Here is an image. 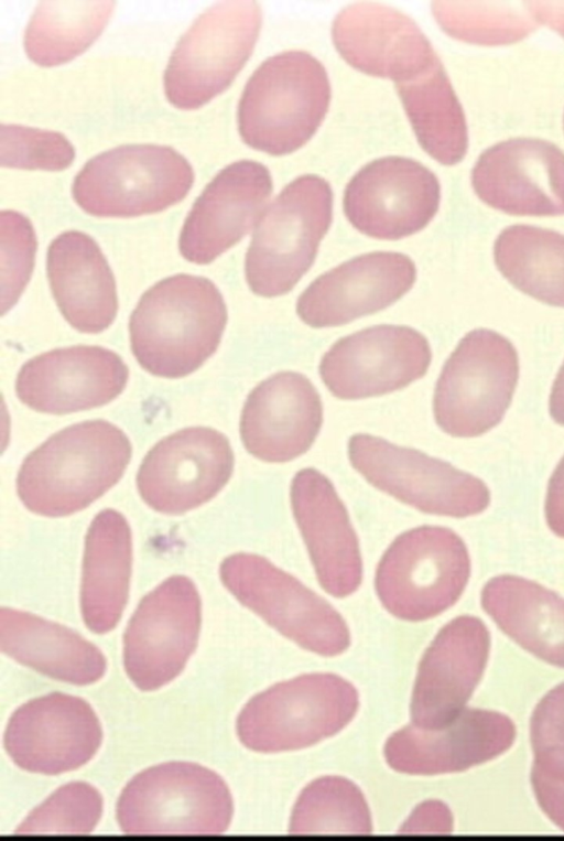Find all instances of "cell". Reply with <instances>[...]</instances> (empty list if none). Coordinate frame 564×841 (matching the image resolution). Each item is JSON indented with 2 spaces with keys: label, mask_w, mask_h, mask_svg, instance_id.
Segmentation results:
<instances>
[{
  "label": "cell",
  "mask_w": 564,
  "mask_h": 841,
  "mask_svg": "<svg viewBox=\"0 0 564 841\" xmlns=\"http://www.w3.org/2000/svg\"><path fill=\"white\" fill-rule=\"evenodd\" d=\"M260 26L254 1H220L206 9L169 58L163 85L170 104L193 110L223 93L249 58Z\"/></svg>",
  "instance_id": "cell-9"
},
{
  "label": "cell",
  "mask_w": 564,
  "mask_h": 841,
  "mask_svg": "<svg viewBox=\"0 0 564 841\" xmlns=\"http://www.w3.org/2000/svg\"><path fill=\"white\" fill-rule=\"evenodd\" d=\"M441 187L420 162L386 157L362 166L344 193V213L361 234L395 240L423 229L438 209Z\"/></svg>",
  "instance_id": "cell-16"
},
{
  "label": "cell",
  "mask_w": 564,
  "mask_h": 841,
  "mask_svg": "<svg viewBox=\"0 0 564 841\" xmlns=\"http://www.w3.org/2000/svg\"><path fill=\"white\" fill-rule=\"evenodd\" d=\"M489 650L490 634L479 618L462 615L447 623L419 665L412 724L436 730L455 720L481 679Z\"/></svg>",
  "instance_id": "cell-19"
},
{
  "label": "cell",
  "mask_w": 564,
  "mask_h": 841,
  "mask_svg": "<svg viewBox=\"0 0 564 841\" xmlns=\"http://www.w3.org/2000/svg\"><path fill=\"white\" fill-rule=\"evenodd\" d=\"M0 649L23 666L76 686L91 684L107 670L101 650L75 630L11 607L0 608Z\"/></svg>",
  "instance_id": "cell-28"
},
{
  "label": "cell",
  "mask_w": 564,
  "mask_h": 841,
  "mask_svg": "<svg viewBox=\"0 0 564 841\" xmlns=\"http://www.w3.org/2000/svg\"><path fill=\"white\" fill-rule=\"evenodd\" d=\"M333 192L317 175H302L285 186L262 212L246 254L250 290L273 298L290 292L307 272L327 233Z\"/></svg>",
  "instance_id": "cell-4"
},
{
  "label": "cell",
  "mask_w": 564,
  "mask_h": 841,
  "mask_svg": "<svg viewBox=\"0 0 564 841\" xmlns=\"http://www.w3.org/2000/svg\"><path fill=\"white\" fill-rule=\"evenodd\" d=\"M432 360L426 337L403 325H376L338 339L323 355L319 375L344 400L386 395L423 377Z\"/></svg>",
  "instance_id": "cell-15"
},
{
  "label": "cell",
  "mask_w": 564,
  "mask_h": 841,
  "mask_svg": "<svg viewBox=\"0 0 564 841\" xmlns=\"http://www.w3.org/2000/svg\"><path fill=\"white\" fill-rule=\"evenodd\" d=\"M518 377V353L508 338L487 328L470 331L437 379L433 398L437 425L456 438L489 431L509 408Z\"/></svg>",
  "instance_id": "cell-10"
},
{
  "label": "cell",
  "mask_w": 564,
  "mask_h": 841,
  "mask_svg": "<svg viewBox=\"0 0 564 841\" xmlns=\"http://www.w3.org/2000/svg\"><path fill=\"white\" fill-rule=\"evenodd\" d=\"M452 829L453 817L447 806L437 800H430L414 809L409 819L403 823L400 832L446 834Z\"/></svg>",
  "instance_id": "cell-40"
},
{
  "label": "cell",
  "mask_w": 564,
  "mask_h": 841,
  "mask_svg": "<svg viewBox=\"0 0 564 841\" xmlns=\"http://www.w3.org/2000/svg\"><path fill=\"white\" fill-rule=\"evenodd\" d=\"M202 602L193 581L172 575L149 592L132 614L123 635L127 676L142 691L174 680L195 651Z\"/></svg>",
  "instance_id": "cell-13"
},
{
  "label": "cell",
  "mask_w": 564,
  "mask_h": 841,
  "mask_svg": "<svg viewBox=\"0 0 564 841\" xmlns=\"http://www.w3.org/2000/svg\"><path fill=\"white\" fill-rule=\"evenodd\" d=\"M323 422L319 393L307 377L280 371L248 395L240 417L246 450L264 462L283 463L304 454Z\"/></svg>",
  "instance_id": "cell-25"
},
{
  "label": "cell",
  "mask_w": 564,
  "mask_h": 841,
  "mask_svg": "<svg viewBox=\"0 0 564 841\" xmlns=\"http://www.w3.org/2000/svg\"><path fill=\"white\" fill-rule=\"evenodd\" d=\"M219 575L242 605L302 648L326 657L348 648L350 635L341 615L268 559L234 553L221 562Z\"/></svg>",
  "instance_id": "cell-11"
},
{
  "label": "cell",
  "mask_w": 564,
  "mask_h": 841,
  "mask_svg": "<svg viewBox=\"0 0 564 841\" xmlns=\"http://www.w3.org/2000/svg\"><path fill=\"white\" fill-rule=\"evenodd\" d=\"M291 506L316 578L330 595L352 594L362 579L357 535L332 482L315 468L299 471L291 483Z\"/></svg>",
  "instance_id": "cell-26"
},
{
  "label": "cell",
  "mask_w": 564,
  "mask_h": 841,
  "mask_svg": "<svg viewBox=\"0 0 564 841\" xmlns=\"http://www.w3.org/2000/svg\"><path fill=\"white\" fill-rule=\"evenodd\" d=\"M232 468L228 439L215 429L193 427L165 436L148 452L137 487L155 511L181 515L214 498Z\"/></svg>",
  "instance_id": "cell-14"
},
{
  "label": "cell",
  "mask_w": 564,
  "mask_h": 841,
  "mask_svg": "<svg viewBox=\"0 0 564 841\" xmlns=\"http://www.w3.org/2000/svg\"><path fill=\"white\" fill-rule=\"evenodd\" d=\"M356 688L333 673H308L256 694L240 711L239 741L259 753L301 750L333 736L355 716Z\"/></svg>",
  "instance_id": "cell-6"
},
{
  "label": "cell",
  "mask_w": 564,
  "mask_h": 841,
  "mask_svg": "<svg viewBox=\"0 0 564 841\" xmlns=\"http://www.w3.org/2000/svg\"><path fill=\"white\" fill-rule=\"evenodd\" d=\"M2 314L13 306L31 277L36 236L31 222L12 209L1 211Z\"/></svg>",
  "instance_id": "cell-38"
},
{
  "label": "cell",
  "mask_w": 564,
  "mask_h": 841,
  "mask_svg": "<svg viewBox=\"0 0 564 841\" xmlns=\"http://www.w3.org/2000/svg\"><path fill=\"white\" fill-rule=\"evenodd\" d=\"M131 453L129 438L108 421L69 425L24 459L17 477L18 496L41 516L75 514L121 478Z\"/></svg>",
  "instance_id": "cell-2"
},
{
  "label": "cell",
  "mask_w": 564,
  "mask_h": 841,
  "mask_svg": "<svg viewBox=\"0 0 564 841\" xmlns=\"http://www.w3.org/2000/svg\"><path fill=\"white\" fill-rule=\"evenodd\" d=\"M516 727L505 714L464 709L444 727L424 730L415 725L394 732L383 753L388 765L410 775L456 773L488 762L512 745Z\"/></svg>",
  "instance_id": "cell-23"
},
{
  "label": "cell",
  "mask_w": 564,
  "mask_h": 841,
  "mask_svg": "<svg viewBox=\"0 0 564 841\" xmlns=\"http://www.w3.org/2000/svg\"><path fill=\"white\" fill-rule=\"evenodd\" d=\"M470 575L463 539L440 526L398 536L382 554L375 576L377 595L393 616L421 622L454 605Z\"/></svg>",
  "instance_id": "cell-7"
},
{
  "label": "cell",
  "mask_w": 564,
  "mask_h": 841,
  "mask_svg": "<svg viewBox=\"0 0 564 841\" xmlns=\"http://www.w3.org/2000/svg\"><path fill=\"white\" fill-rule=\"evenodd\" d=\"M194 171L176 150L159 144H124L101 152L76 174V204L97 217H135L178 203L191 190Z\"/></svg>",
  "instance_id": "cell-8"
},
{
  "label": "cell",
  "mask_w": 564,
  "mask_h": 841,
  "mask_svg": "<svg viewBox=\"0 0 564 841\" xmlns=\"http://www.w3.org/2000/svg\"><path fill=\"white\" fill-rule=\"evenodd\" d=\"M46 270L55 302L75 330L96 334L112 324L118 311L115 277L89 235L67 230L53 239Z\"/></svg>",
  "instance_id": "cell-27"
},
{
  "label": "cell",
  "mask_w": 564,
  "mask_h": 841,
  "mask_svg": "<svg viewBox=\"0 0 564 841\" xmlns=\"http://www.w3.org/2000/svg\"><path fill=\"white\" fill-rule=\"evenodd\" d=\"M295 834H369L372 821L361 790L350 780L325 776L308 784L292 811Z\"/></svg>",
  "instance_id": "cell-34"
},
{
  "label": "cell",
  "mask_w": 564,
  "mask_h": 841,
  "mask_svg": "<svg viewBox=\"0 0 564 841\" xmlns=\"http://www.w3.org/2000/svg\"><path fill=\"white\" fill-rule=\"evenodd\" d=\"M534 755L531 773L564 781V683L538 703L530 723Z\"/></svg>",
  "instance_id": "cell-39"
},
{
  "label": "cell",
  "mask_w": 564,
  "mask_h": 841,
  "mask_svg": "<svg viewBox=\"0 0 564 841\" xmlns=\"http://www.w3.org/2000/svg\"><path fill=\"white\" fill-rule=\"evenodd\" d=\"M102 742V729L82 698L52 692L32 699L10 716L3 745L26 772L58 775L89 762Z\"/></svg>",
  "instance_id": "cell-17"
},
{
  "label": "cell",
  "mask_w": 564,
  "mask_h": 841,
  "mask_svg": "<svg viewBox=\"0 0 564 841\" xmlns=\"http://www.w3.org/2000/svg\"><path fill=\"white\" fill-rule=\"evenodd\" d=\"M129 369L101 346H70L26 362L15 380L18 398L29 408L66 414L107 405L124 389Z\"/></svg>",
  "instance_id": "cell-20"
},
{
  "label": "cell",
  "mask_w": 564,
  "mask_h": 841,
  "mask_svg": "<svg viewBox=\"0 0 564 841\" xmlns=\"http://www.w3.org/2000/svg\"><path fill=\"white\" fill-rule=\"evenodd\" d=\"M549 408L552 419L556 423L564 425V363L553 382Z\"/></svg>",
  "instance_id": "cell-44"
},
{
  "label": "cell",
  "mask_w": 564,
  "mask_h": 841,
  "mask_svg": "<svg viewBox=\"0 0 564 841\" xmlns=\"http://www.w3.org/2000/svg\"><path fill=\"white\" fill-rule=\"evenodd\" d=\"M395 86L421 147L442 164L459 162L467 151V125L441 61Z\"/></svg>",
  "instance_id": "cell-31"
},
{
  "label": "cell",
  "mask_w": 564,
  "mask_h": 841,
  "mask_svg": "<svg viewBox=\"0 0 564 841\" xmlns=\"http://www.w3.org/2000/svg\"><path fill=\"white\" fill-rule=\"evenodd\" d=\"M271 192L270 172L259 162L240 160L220 170L185 218L181 255L197 265L214 261L258 222Z\"/></svg>",
  "instance_id": "cell-22"
},
{
  "label": "cell",
  "mask_w": 564,
  "mask_h": 841,
  "mask_svg": "<svg viewBox=\"0 0 564 841\" xmlns=\"http://www.w3.org/2000/svg\"><path fill=\"white\" fill-rule=\"evenodd\" d=\"M433 14L451 36L479 45H505L518 42L536 28L525 9L506 2L435 1Z\"/></svg>",
  "instance_id": "cell-35"
},
{
  "label": "cell",
  "mask_w": 564,
  "mask_h": 841,
  "mask_svg": "<svg viewBox=\"0 0 564 841\" xmlns=\"http://www.w3.org/2000/svg\"><path fill=\"white\" fill-rule=\"evenodd\" d=\"M416 279L413 260L400 252L355 257L317 277L301 293L296 313L307 325H344L381 311L410 291Z\"/></svg>",
  "instance_id": "cell-21"
},
{
  "label": "cell",
  "mask_w": 564,
  "mask_h": 841,
  "mask_svg": "<svg viewBox=\"0 0 564 841\" xmlns=\"http://www.w3.org/2000/svg\"><path fill=\"white\" fill-rule=\"evenodd\" d=\"M324 66L311 54L288 51L265 60L251 75L238 105V128L251 148L291 153L315 133L329 105Z\"/></svg>",
  "instance_id": "cell-3"
},
{
  "label": "cell",
  "mask_w": 564,
  "mask_h": 841,
  "mask_svg": "<svg viewBox=\"0 0 564 841\" xmlns=\"http://www.w3.org/2000/svg\"><path fill=\"white\" fill-rule=\"evenodd\" d=\"M104 809L102 796L85 781L57 788L18 826L19 834H88L98 824Z\"/></svg>",
  "instance_id": "cell-36"
},
{
  "label": "cell",
  "mask_w": 564,
  "mask_h": 841,
  "mask_svg": "<svg viewBox=\"0 0 564 841\" xmlns=\"http://www.w3.org/2000/svg\"><path fill=\"white\" fill-rule=\"evenodd\" d=\"M332 36L352 67L395 84L417 77L440 61L412 19L379 3L358 2L341 10Z\"/></svg>",
  "instance_id": "cell-24"
},
{
  "label": "cell",
  "mask_w": 564,
  "mask_h": 841,
  "mask_svg": "<svg viewBox=\"0 0 564 841\" xmlns=\"http://www.w3.org/2000/svg\"><path fill=\"white\" fill-rule=\"evenodd\" d=\"M481 606L497 626L538 658L564 668V599L517 575L490 579Z\"/></svg>",
  "instance_id": "cell-30"
},
{
  "label": "cell",
  "mask_w": 564,
  "mask_h": 841,
  "mask_svg": "<svg viewBox=\"0 0 564 841\" xmlns=\"http://www.w3.org/2000/svg\"><path fill=\"white\" fill-rule=\"evenodd\" d=\"M531 784L541 809L564 831V781L531 773Z\"/></svg>",
  "instance_id": "cell-41"
},
{
  "label": "cell",
  "mask_w": 564,
  "mask_h": 841,
  "mask_svg": "<svg viewBox=\"0 0 564 841\" xmlns=\"http://www.w3.org/2000/svg\"><path fill=\"white\" fill-rule=\"evenodd\" d=\"M501 274L523 293L564 308V235L530 225L505 228L494 245Z\"/></svg>",
  "instance_id": "cell-32"
},
{
  "label": "cell",
  "mask_w": 564,
  "mask_h": 841,
  "mask_svg": "<svg viewBox=\"0 0 564 841\" xmlns=\"http://www.w3.org/2000/svg\"><path fill=\"white\" fill-rule=\"evenodd\" d=\"M348 455L371 485L423 513L462 518L490 503L481 479L421 451L358 433L349 439Z\"/></svg>",
  "instance_id": "cell-12"
},
{
  "label": "cell",
  "mask_w": 564,
  "mask_h": 841,
  "mask_svg": "<svg viewBox=\"0 0 564 841\" xmlns=\"http://www.w3.org/2000/svg\"><path fill=\"white\" fill-rule=\"evenodd\" d=\"M113 1H41L25 33L28 57L40 66L64 64L86 51L101 34Z\"/></svg>",
  "instance_id": "cell-33"
},
{
  "label": "cell",
  "mask_w": 564,
  "mask_h": 841,
  "mask_svg": "<svg viewBox=\"0 0 564 841\" xmlns=\"http://www.w3.org/2000/svg\"><path fill=\"white\" fill-rule=\"evenodd\" d=\"M226 323V303L209 279L172 276L147 290L133 310L132 354L151 375L185 377L216 352Z\"/></svg>",
  "instance_id": "cell-1"
},
{
  "label": "cell",
  "mask_w": 564,
  "mask_h": 841,
  "mask_svg": "<svg viewBox=\"0 0 564 841\" xmlns=\"http://www.w3.org/2000/svg\"><path fill=\"white\" fill-rule=\"evenodd\" d=\"M471 184L484 203L503 213L564 215V152L541 139L501 141L479 155Z\"/></svg>",
  "instance_id": "cell-18"
},
{
  "label": "cell",
  "mask_w": 564,
  "mask_h": 841,
  "mask_svg": "<svg viewBox=\"0 0 564 841\" xmlns=\"http://www.w3.org/2000/svg\"><path fill=\"white\" fill-rule=\"evenodd\" d=\"M131 564L127 519L111 508L101 510L85 538L80 585L82 616L91 632L105 634L119 623L128 602Z\"/></svg>",
  "instance_id": "cell-29"
},
{
  "label": "cell",
  "mask_w": 564,
  "mask_h": 841,
  "mask_svg": "<svg viewBox=\"0 0 564 841\" xmlns=\"http://www.w3.org/2000/svg\"><path fill=\"white\" fill-rule=\"evenodd\" d=\"M525 9L564 37V1H527Z\"/></svg>",
  "instance_id": "cell-43"
},
{
  "label": "cell",
  "mask_w": 564,
  "mask_h": 841,
  "mask_svg": "<svg viewBox=\"0 0 564 841\" xmlns=\"http://www.w3.org/2000/svg\"><path fill=\"white\" fill-rule=\"evenodd\" d=\"M75 150L56 131L1 123L0 164L3 168L61 171L70 165Z\"/></svg>",
  "instance_id": "cell-37"
},
{
  "label": "cell",
  "mask_w": 564,
  "mask_h": 841,
  "mask_svg": "<svg viewBox=\"0 0 564 841\" xmlns=\"http://www.w3.org/2000/svg\"><path fill=\"white\" fill-rule=\"evenodd\" d=\"M545 518L549 528L564 538V456L550 477L546 498Z\"/></svg>",
  "instance_id": "cell-42"
},
{
  "label": "cell",
  "mask_w": 564,
  "mask_h": 841,
  "mask_svg": "<svg viewBox=\"0 0 564 841\" xmlns=\"http://www.w3.org/2000/svg\"><path fill=\"white\" fill-rule=\"evenodd\" d=\"M225 780L192 762H167L137 774L122 789L117 821L127 834H220L232 818Z\"/></svg>",
  "instance_id": "cell-5"
}]
</instances>
